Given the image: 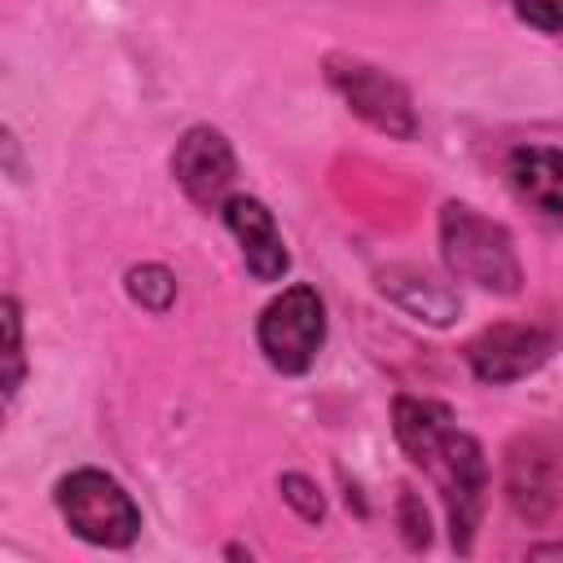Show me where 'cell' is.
<instances>
[{
	"instance_id": "6da1fadb",
	"label": "cell",
	"mask_w": 563,
	"mask_h": 563,
	"mask_svg": "<svg viewBox=\"0 0 563 563\" xmlns=\"http://www.w3.org/2000/svg\"><path fill=\"white\" fill-rule=\"evenodd\" d=\"M435 238H440L449 277H457L484 295H497V299H515L523 290V264H519L515 238L501 220L475 211L471 202L449 198L440 207Z\"/></svg>"
},
{
	"instance_id": "7a4b0ae2",
	"label": "cell",
	"mask_w": 563,
	"mask_h": 563,
	"mask_svg": "<svg viewBox=\"0 0 563 563\" xmlns=\"http://www.w3.org/2000/svg\"><path fill=\"white\" fill-rule=\"evenodd\" d=\"M53 506L62 523L97 545V550H128L141 537V506L132 493L101 466H75L53 484Z\"/></svg>"
},
{
	"instance_id": "3957f363",
	"label": "cell",
	"mask_w": 563,
	"mask_h": 563,
	"mask_svg": "<svg viewBox=\"0 0 563 563\" xmlns=\"http://www.w3.org/2000/svg\"><path fill=\"white\" fill-rule=\"evenodd\" d=\"M422 475H431V484H435V493H440L453 550H457V554H471V550H475L479 519H484V506H488V488H493L484 444H479L471 431L453 427V431L435 444V453L422 462Z\"/></svg>"
},
{
	"instance_id": "277c9868",
	"label": "cell",
	"mask_w": 563,
	"mask_h": 563,
	"mask_svg": "<svg viewBox=\"0 0 563 563\" xmlns=\"http://www.w3.org/2000/svg\"><path fill=\"white\" fill-rule=\"evenodd\" d=\"M255 343L277 374L286 378L308 374L325 347V299L317 295V286L308 282L282 286L255 317Z\"/></svg>"
},
{
	"instance_id": "5b68a950",
	"label": "cell",
	"mask_w": 563,
	"mask_h": 563,
	"mask_svg": "<svg viewBox=\"0 0 563 563\" xmlns=\"http://www.w3.org/2000/svg\"><path fill=\"white\" fill-rule=\"evenodd\" d=\"M325 84L347 106V114H356L378 136H387V141H413L418 136L413 97L391 70H383L365 57H352V53H330L325 57Z\"/></svg>"
},
{
	"instance_id": "8992f818",
	"label": "cell",
	"mask_w": 563,
	"mask_h": 563,
	"mask_svg": "<svg viewBox=\"0 0 563 563\" xmlns=\"http://www.w3.org/2000/svg\"><path fill=\"white\" fill-rule=\"evenodd\" d=\"M172 180L198 211H220L233 198V180H238L233 141L211 123L185 128L172 150Z\"/></svg>"
},
{
	"instance_id": "52a82bcc",
	"label": "cell",
	"mask_w": 563,
	"mask_h": 563,
	"mask_svg": "<svg viewBox=\"0 0 563 563\" xmlns=\"http://www.w3.org/2000/svg\"><path fill=\"white\" fill-rule=\"evenodd\" d=\"M554 330L532 325V321H497L484 325L471 343H466V365L479 383L488 387H510L532 378L550 356H554Z\"/></svg>"
},
{
	"instance_id": "ba28073f",
	"label": "cell",
	"mask_w": 563,
	"mask_h": 563,
	"mask_svg": "<svg viewBox=\"0 0 563 563\" xmlns=\"http://www.w3.org/2000/svg\"><path fill=\"white\" fill-rule=\"evenodd\" d=\"M501 493L506 506L515 510V519L541 528L550 523L554 506H559V457L545 440L519 435L506 444V462H501Z\"/></svg>"
},
{
	"instance_id": "9c48e42d",
	"label": "cell",
	"mask_w": 563,
	"mask_h": 563,
	"mask_svg": "<svg viewBox=\"0 0 563 563\" xmlns=\"http://www.w3.org/2000/svg\"><path fill=\"white\" fill-rule=\"evenodd\" d=\"M220 216H224V229L233 233V242H238V251H242V264H246V273H251L255 282L273 286V282H282V277L290 273V251H286L282 224H277V216L268 211L264 198H255V194H233V198L220 207Z\"/></svg>"
},
{
	"instance_id": "30bf717a",
	"label": "cell",
	"mask_w": 563,
	"mask_h": 563,
	"mask_svg": "<svg viewBox=\"0 0 563 563\" xmlns=\"http://www.w3.org/2000/svg\"><path fill=\"white\" fill-rule=\"evenodd\" d=\"M374 286L391 308H400L409 321H422L431 330H444L462 317V295L418 264H383L374 273Z\"/></svg>"
},
{
	"instance_id": "8fae6325",
	"label": "cell",
	"mask_w": 563,
	"mask_h": 563,
	"mask_svg": "<svg viewBox=\"0 0 563 563\" xmlns=\"http://www.w3.org/2000/svg\"><path fill=\"white\" fill-rule=\"evenodd\" d=\"M510 194L545 220H563V150L559 145H515L506 154Z\"/></svg>"
},
{
	"instance_id": "7c38bea8",
	"label": "cell",
	"mask_w": 563,
	"mask_h": 563,
	"mask_svg": "<svg viewBox=\"0 0 563 563\" xmlns=\"http://www.w3.org/2000/svg\"><path fill=\"white\" fill-rule=\"evenodd\" d=\"M457 427L453 409L444 400H431V396H409L400 391L391 400V435L400 444V453L422 471V462L435 453V444Z\"/></svg>"
},
{
	"instance_id": "4fadbf2b",
	"label": "cell",
	"mask_w": 563,
	"mask_h": 563,
	"mask_svg": "<svg viewBox=\"0 0 563 563\" xmlns=\"http://www.w3.org/2000/svg\"><path fill=\"white\" fill-rule=\"evenodd\" d=\"M123 290H128V299H132L141 312H150V317L172 312V303H176V295H180L176 273H172L167 264H158V260L132 264V268L123 273Z\"/></svg>"
},
{
	"instance_id": "5bb4252c",
	"label": "cell",
	"mask_w": 563,
	"mask_h": 563,
	"mask_svg": "<svg viewBox=\"0 0 563 563\" xmlns=\"http://www.w3.org/2000/svg\"><path fill=\"white\" fill-rule=\"evenodd\" d=\"M0 330H4V343H0V361H4L0 387H4V405H13L22 383H26V343H22V303H18V295L0 299Z\"/></svg>"
},
{
	"instance_id": "9a60e30c",
	"label": "cell",
	"mask_w": 563,
	"mask_h": 563,
	"mask_svg": "<svg viewBox=\"0 0 563 563\" xmlns=\"http://www.w3.org/2000/svg\"><path fill=\"white\" fill-rule=\"evenodd\" d=\"M277 493H282V501H286L303 523H321V519H325V493H321V484H317L312 475L286 471V475H277Z\"/></svg>"
},
{
	"instance_id": "2e32d148",
	"label": "cell",
	"mask_w": 563,
	"mask_h": 563,
	"mask_svg": "<svg viewBox=\"0 0 563 563\" xmlns=\"http://www.w3.org/2000/svg\"><path fill=\"white\" fill-rule=\"evenodd\" d=\"M396 528H400V541L409 550H427L431 545V515H427L422 497L409 484L396 488Z\"/></svg>"
},
{
	"instance_id": "e0dca14e",
	"label": "cell",
	"mask_w": 563,
	"mask_h": 563,
	"mask_svg": "<svg viewBox=\"0 0 563 563\" xmlns=\"http://www.w3.org/2000/svg\"><path fill=\"white\" fill-rule=\"evenodd\" d=\"M0 136H4V141H0V145H4V172H9L13 180H22V163H18V158H22V154H18V132L4 123V132H0Z\"/></svg>"
},
{
	"instance_id": "ac0fdd59",
	"label": "cell",
	"mask_w": 563,
	"mask_h": 563,
	"mask_svg": "<svg viewBox=\"0 0 563 563\" xmlns=\"http://www.w3.org/2000/svg\"><path fill=\"white\" fill-rule=\"evenodd\" d=\"M528 559H563V541H537L528 545Z\"/></svg>"
},
{
	"instance_id": "d6986e66",
	"label": "cell",
	"mask_w": 563,
	"mask_h": 563,
	"mask_svg": "<svg viewBox=\"0 0 563 563\" xmlns=\"http://www.w3.org/2000/svg\"><path fill=\"white\" fill-rule=\"evenodd\" d=\"M554 31H563V0H554Z\"/></svg>"
}]
</instances>
